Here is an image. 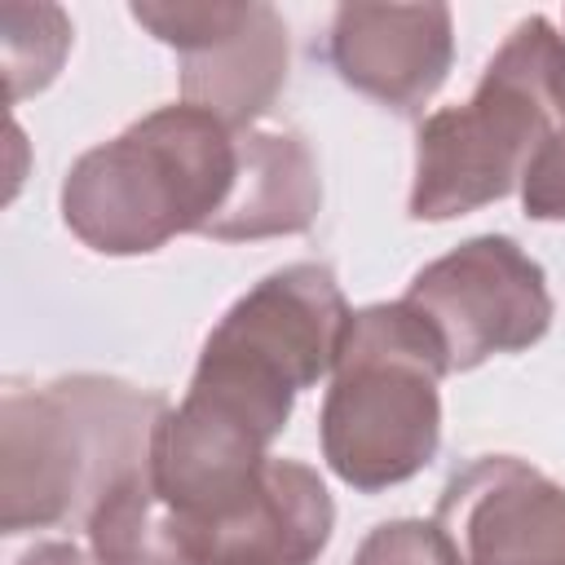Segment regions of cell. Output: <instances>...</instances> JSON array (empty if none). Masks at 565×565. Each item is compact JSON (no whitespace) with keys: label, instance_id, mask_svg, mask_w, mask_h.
I'll return each mask as SVG.
<instances>
[{"label":"cell","instance_id":"6","mask_svg":"<svg viewBox=\"0 0 565 565\" xmlns=\"http://www.w3.org/2000/svg\"><path fill=\"white\" fill-rule=\"evenodd\" d=\"M132 18L181 53V102L247 132L282 93L291 44L274 4L141 0Z\"/></svg>","mask_w":565,"mask_h":565},{"label":"cell","instance_id":"11","mask_svg":"<svg viewBox=\"0 0 565 565\" xmlns=\"http://www.w3.org/2000/svg\"><path fill=\"white\" fill-rule=\"evenodd\" d=\"M322 207V177L296 132H238V177L225 207L203 230L216 243L305 234Z\"/></svg>","mask_w":565,"mask_h":565},{"label":"cell","instance_id":"15","mask_svg":"<svg viewBox=\"0 0 565 565\" xmlns=\"http://www.w3.org/2000/svg\"><path fill=\"white\" fill-rule=\"evenodd\" d=\"M521 203L534 221H565V119L530 159L521 177Z\"/></svg>","mask_w":565,"mask_h":565},{"label":"cell","instance_id":"7","mask_svg":"<svg viewBox=\"0 0 565 565\" xmlns=\"http://www.w3.org/2000/svg\"><path fill=\"white\" fill-rule=\"evenodd\" d=\"M349 300L327 265L300 260L238 296L203 340V358L225 362L269 388L300 393L335 371Z\"/></svg>","mask_w":565,"mask_h":565},{"label":"cell","instance_id":"8","mask_svg":"<svg viewBox=\"0 0 565 565\" xmlns=\"http://www.w3.org/2000/svg\"><path fill=\"white\" fill-rule=\"evenodd\" d=\"M433 521L463 565H565V486L516 455L459 468Z\"/></svg>","mask_w":565,"mask_h":565},{"label":"cell","instance_id":"14","mask_svg":"<svg viewBox=\"0 0 565 565\" xmlns=\"http://www.w3.org/2000/svg\"><path fill=\"white\" fill-rule=\"evenodd\" d=\"M353 565H463V561L437 521H411L406 516V521L375 525L358 543Z\"/></svg>","mask_w":565,"mask_h":565},{"label":"cell","instance_id":"3","mask_svg":"<svg viewBox=\"0 0 565 565\" xmlns=\"http://www.w3.org/2000/svg\"><path fill=\"white\" fill-rule=\"evenodd\" d=\"M565 119V35L534 13L512 26L463 106L428 115L415 132V221H450L512 194Z\"/></svg>","mask_w":565,"mask_h":565},{"label":"cell","instance_id":"12","mask_svg":"<svg viewBox=\"0 0 565 565\" xmlns=\"http://www.w3.org/2000/svg\"><path fill=\"white\" fill-rule=\"evenodd\" d=\"M84 525L97 565H194L185 525L159 499L150 463L119 477Z\"/></svg>","mask_w":565,"mask_h":565},{"label":"cell","instance_id":"13","mask_svg":"<svg viewBox=\"0 0 565 565\" xmlns=\"http://www.w3.org/2000/svg\"><path fill=\"white\" fill-rule=\"evenodd\" d=\"M71 49V18L57 4H26L4 0L0 4V62L9 102H22L53 84Z\"/></svg>","mask_w":565,"mask_h":565},{"label":"cell","instance_id":"2","mask_svg":"<svg viewBox=\"0 0 565 565\" xmlns=\"http://www.w3.org/2000/svg\"><path fill=\"white\" fill-rule=\"evenodd\" d=\"M238 177V132L194 106H159L84 150L62 181L66 230L102 256H146L203 234Z\"/></svg>","mask_w":565,"mask_h":565},{"label":"cell","instance_id":"16","mask_svg":"<svg viewBox=\"0 0 565 565\" xmlns=\"http://www.w3.org/2000/svg\"><path fill=\"white\" fill-rule=\"evenodd\" d=\"M18 565H97V561H88L75 543L53 539V543H35L31 552H22V556H18Z\"/></svg>","mask_w":565,"mask_h":565},{"label":"cell","instance_id":"4","mask_svg":"<svg viewBox=\"0 0 565 565\" xmlns=\"http://www.w3.org/2000/svg\"><path fill=\"white\" fill-rule=\"evenodd\" d=\"M446 349L406 300L353 309L322 402V459L353 490L411 481L441 441Z\"/></svg>","mask_w":565,"mask_h":565},{"label":"cell","instance_id":"9","mask_svg":"<svg viewBox=\"0 0 565 565\" xmlns=\"http://www.w3.org/2000/svg\"><path fill=\"white\" fill-rule=\"evenodd\" d=\"M455 26L446 4H340L331 62L340 79L388 110H419L450 71Z\"/></svg>","mask_w":565,"mask_h":565},{"label":"cell","instance_id":"1","mask_svg":"<svg viewBox=\"0 0 565 565\" xmlns=\"http://www.w3.org/2000/svg\"><path fill=\"white\" fill-rule=\"evenodd\" d=\"M163 411V393L106 375L9 384L0 402V530L88 521L119 477L150 463Z\"/></svg>","mask_w":565,"mask_h":565},{"label":"cell","instance_id":"5","mask_svg":"<svg viewBox=\"0 0 565 565\" xmlns=\"http://www.w3.org/2000/svg\"><path fill=\"white\" fill-rule=\"evenodd\" d=\"M402 300L428 318L450 371H472L494 353H521L552 327L543 265L508 234H477L428 260Z\"/></svg>","mask_w":565,"mask_h":565},{"label":"cell","instance_id":"10","mask_svg":"<svg viewBox=\"0 0 565 565\" xmlns=\"http://www.w3.org/2000/svg\"><path fill=\"white\" fill-rule=\"evenodd\" d=\"M335 530L322 477L300 459H269L260 494L194 543V565H313Z\"/></svg>","mask_w":565,"mask_h":565}]
</instances>
